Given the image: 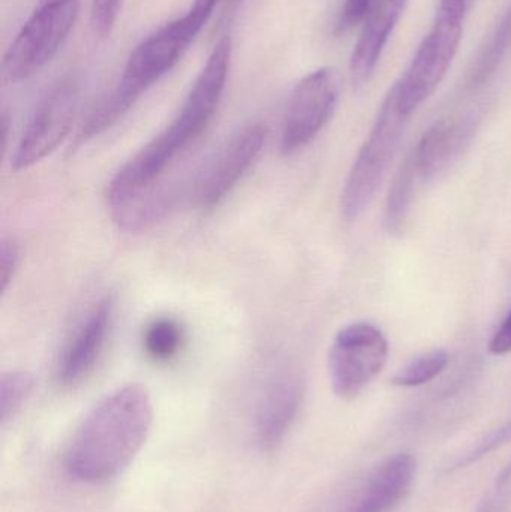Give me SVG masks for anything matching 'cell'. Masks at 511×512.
I'll list each match as a JSON object with an SVG mask.
<instances>
[{
    "instance_id": "cell-1",
    "label": "cell",
    "mask_w": 511,
    "mask_h": 512,
    "mask_svg": "<svg viewBox=\"0 0 511 512\" xmlns=\"http://www.w3.org/2000/svg\"><path fill=\"white\" fill-rule=\"evenodd\" d=\"M153 424L149 391L129 384L102 399L75 430L63 465L72 480L101 484L131 465Z\"/></svg>"
},
{
    "instance_id": "cell-2",
    "label": "cell",
    "mask_w": 511,
    "mask_h": 512,
    "mask_svg": "<svg viewBox=\"0 0 511 512\" xmlns=\"http://www.w3.org/2000/svg\"><path fill=\"white\" fill-rule=\"evenodd\" d=\"M231 50L230 36L216 42L170 126L129 159L111 180L107 192L110 207L158 186V180L171 162L203 134L224 95Z\"/></svg>"
},
{
    "instance_id": "cell-3",
    "label": "cell",
    "mask_w": 511,
    "mask_h": 512,
    "mask_svg": "<svg viewBox=\"0 0 511 512\" xmlns=\"http://www.w3.org/2000/svg\"><path fill=\"white\" fill-rule=\"evenodd\" d=\"M209 18L191 6L185 15L168 21L141 41L129 56L119 83L90 111L75 146H83L122 119L143 93L177 65Z\"/></svg>"
},
{
    "instance_id": "cell-4",
    "label": "cell",
    "mask_w": 511,
    "mask_h": 512,
    "mask_svg": "<svg viewBox=\"0 0 511 512\" xmlns=\"http://www.w3.org/2000/svg\"><path fill=\"white\" fill-rule=\"evenodd\" d=\"M471 128L458 120H441L428 129L399 168L386 204V219L407 224L422 189L459 158L467 146Z\"/></svg>"
},
{
    "instance_id": "cell-5",
    "label": "cell",
    "mask_w": 511,
    "mask_h": 512,
    "mask_svg": "<svg viewBox=\"0 0 511 512\" xmlns=\"http://www.w3.org/2000/svg\"><path fill=\"white\" fill-rule=\"evenodd\" d=\"M408 119L399 110L392 87L348 173L341 197L342 215L347 221H356L374 200L401 146Z\"/></svg>"
},
{
    "instance_id": "cell-6",
    "label": "cell",
    "mask_w": 511,
    "mask_h": 512,
    "mask_svg": "<svg viewBox=\"0 0 511 512\" xmlns=\"http://www.w3.org/2000/svg\"><path fill=\"white\" fill-rule=\"evenodd\" d=\"M80 0H39L3 57V74L20 83L38 74L59 53L74 27Z\"/></svg>"
},
{
    "instance_id": "cell-7",
    "label": "cell",
    "mask_w": 511,
    "mask_h": 512,
    "mask_svg": "<svg viewBox=\"0 0 511 512\" xmlns=\"http://www.w3.org/2000/svg\"><path fill=\"white\" fill-rule=\"evenodd\" d=\"M465 15L438 8L434 26L420 44L401 80L393 86L399 110L405 116L425 104L446 77L461 44Z\"/></svg>"
},
{
    "instance_id": "cell-8",
    "label": "cell",
    "mask_w": 511,
    "mask_h": 512,
    "mask_svg": "<svg viewBox=\"0 0 511 512\" xmlns=\"http://www.w3.org/2000/svg\"><path fill=\"white\" fill-rule=\"evenodd\" d=\"M389 342L371 322H354L336 334L329 351L330 384L336 396H359L386 367Z\"/></svg>"
},
{
    "instance_id": "cell-9",
    "label": "cell",
    "mask_w": 511,
    "mask_h": 512,
    "mask_svg": "<svg viewBox=\"0 0 511 512\" xmlns=\"http://www.w3.org/2000/svg\"><path fill=\"white\" fill-rule=\"evenodd\" d=\"M338 69H317L297 83L288 99L281 131V152L293 156L302 152L332 119L341 96Z\"/></svg>"
},
{
    "instance_id": "cell-10",
    "label": "cell",
    "mask_w": 511,
    "mask_h": 512,
    "mask_svg": "<svg viewBox=\"0 0 511 512\" xmlns=\"http://www.w3.org/2000/svg\"><path fill=\"white\" fill-rule=\"evenodd\" d=\"M80 86L75 78H63L33 111L12 153L11 165L21 171L50 156L63 143L77 117Z\"/></svg>"
},
{
    "instance_id": "cell-11",
    "label": "cell",
    "mask_w": 511,
    "mask_h": 512,
    "mask_svg": "<svg viewBox=\"0 0 511 512\" xmlns=\"http://www.w3.org/2000/svg\"><path fill=\"white\" fill-rule=\"evenodd\" d=\"M267 140L263 123H252L230 138L219 150L197 186V203L201 209L218 206L251 170Z\"/></svg>"
},
{
    "instance_id": "cell-12",
    "label": "cell",
    "mask_w": 511,
    "mask_h": 512,
    "mask_svg": "<svg viewBox=\"0 0 511 512\" xmlns=\"http://www.w3.org/2000/svg\"><path fill=\"white\" fill-rule=\"evenodd\" d=\"M113 315L114 301L111 297L101 298L87 310L60 355L57 364L60 384L66 387L78 384L93 372L107 345Z\"/></svg>"
},
{
    "instance_id": "cell-13",
    "label": "cell",
    "mask_w": 511,
    "mask_h": 512,
    "mask_svg": "<svg viewBox=\"0 0 511 512\" xmlns=\"http://www.w3.org/2000/svg\"><path fill=\"white\" fill-rule=\"evenodd\" d=\"M302 399L303 382L299 373L281 369L270 376L255 408V439L263 450H273L284 441L299 414Z\"/></svg>"
},
{
    "instance_id": "cell-14",
    "label": "cell",
    "mask_w": 511,
    "mask_h": 512,
    "mask_svg": "<svg viewBox=\"0 0 511 512\" xmlns=\"http://www.w3.org/2000/svg\"><path fill=\"white\" fill-rule=\"evenodd\" d=\"M408 0H378L363 23L362 33L351 54V80L356 86L368 83L377 68L378 60L404 14Z\"/></svg>"
},
{
    "instance_id": "cell-15",
    "label": "cell",
    "mask_w": 511,
    "mask_h": 512,
    "mask_svg": "<svg viewBox=\"0 0 511 512\" xmlns=\"http://www.w3.org/2000/svg\"><path fill=\"white\" fill-rule=\"evenodd\" d=\"M416 459L410 454H396L384 462L353 502L342 512H387L410 490L416 477Z\"/></svg>"
},
{
    "instance_id": "cell-16",
    "label": "cell",
    "mask_w": 511,
    "mask_h": 512,
    "mask_svg": "<svg viewBox=\"0 0 511 512\" xmlns=\"http://www.w3.org/2000/svg\"><path fill=\"white\" fill-rule=\"evenodd\" d=\"M511 48V3L504 11L503 17L492 30L486 44L474 60L473 68L468 75V84L479 87L494 77L501 63L506 60Z\"/></svg>"
},
{
    "instance_id": "cell-17",
    "label": "cell",
    "mask_w": 511,
    "mask_h": 512,
    "mask_svg": "<svg viewBox=\"0 0 511 512\" xmlns=\"http://www.w3.org/2000/svg\"><path fill=\"white\" fill-rule=\"evenodd\" d=\"M183 328L171 318H158L144 330L143 348L155 361H168L180 351Z\"/></svg>"
},
{
    "instance_id": "cell-18",
    "label": "cell",
    "mask_w": 511,
    "mask_h": 512,
    "mask_svg": "<svg viewBox=\"0 0 511 512\" xmlns=\"http://www.w3.org/2000/svg\"><path fill=\"white\" fill-rule=\"evenodd\" d=\"M35 376L24 370L3 373L0 379V421L8 423L23 408L35 388Z\"/></svg>"
},
{
    "instance_id": "cell-19",
    "label": "cell",
    "mask_w": 511,
    "mask_h": 512,
    "mask_svg": "<svg viewBox=\"0 0 511 512\" xmlns=\"http://www.w3.org/2000/svg\"><path fill=\"white\" fill-rule=\"evenodd\" d=\"M447 364H449V354L444 349L428 352L399 370L393 376L392 384L395 387L404 388L420 387L438 378L446 370Z\"/></svg>"
},
{
    "instance_id": "cell-20",
    "label": "cell",
    "mask_w": 511,
    "mask_h": 512,
    "mask_svg": "<svg viewBox=\"0 0 511 512\" xmlns=\"http://www.w3.org/2000/svg\"><path fill=\"white\" fill-rule=\"evenodd\" d=\"M123 0H92L90 2V24L98 36L110 35L119 18Z\"/></svg>"
},
{
    "instance_id": "cell-21",
    "label": "cell",
    "mask_w": 511,
    "mask_h": 512,
    "mask_svg": "<svg viewBox=\"0 0 511 512\" xmlns=\"http://www.w3.org/2000/svg\"><path fill=\"white\" fill-rule=\"evenodd\" d=\"M377 2L378 0H344L338 20L339 32H347L365 23Z\"/></svg>"
},
{
    "instance_id": "cell-22",
    "label": "cell",
    "mask_w": 511,
    "mask_h": 512,
    "mask_svg": "<svg viewBox=\"0 0 511 512\" xmlns=\"http://www.w3.org/2000/svg\"><path fill=\"white\" fill-rule=\"evenodd\" d=\"M511 492V462L506 466L500 477L497 478L494 489L483 502L479 512H503Z\"/></svg>"
},
{
    "instance_id": "cell-23",
    "label": "cell",
    "mask_w": 511,
    "mask_h": 512,
    "mask_svg": "<svg viewBox=\"0 0 511 512\" xmlns=\"http://www.w3.org/2000/svg\"><path fill=\"white\" fill-rule=\"evenodd\" d=\"M20 261V249L12 239H2L0 243V285L2 292H6L9 283L14 279Z\"/></svg>"
},
{
    "instance_id": "cell-24",
    "label": "cell",
    "mask_w": 511,
    "mask_h": 512,
    "mask_svg": "<svg viewBox=\"0 0 511 512\" xmlns=\"http://www.w3.org/2000/svg\"><path fill=\"white\" fill-rule=\"evenodd\" d=\"M507 441H511V421L507 423L506 426L501 427L498 432L492 433L488 439L480 442L470 454H467L464 462L459 463V465H470V463L476 462L480 457L486 456V454L494 451L495 448L501 447V445L506 444Z\"/></svg>"
},
{
    "instance_id": "cell-25",
    "label": "cell",
    "mask_w": 511,
    "mask_h": 512,
    "mask_svg": "<svg viewBox=\"0 0 511 512\" xmlns=\"http://www.w3.org/2000/svg\"><path fill=\"white\" fill-rule=\"evenodd\" d=\"M489 352L492 355H507L511 352V310L507 313L504 321L501 322L500 327L495 331L492 336L491 342H489Z\"/></svg>"
},
{
    "instance_id": "cell-26",
    "label": "cell",
    "mask_w": 511,
    "mask_h": 512,
    "mask_svg": "<svg viewBox=\"0 0 511 512\" xmlns=\"http://www.w3.org/2000/svg\"><path fill=\"white\" fill-rule=\"evenodd\" d=\"M221 0H194L192 3V8L197 9V11L203 12L207 17H212L213 11H215L216 6Z\"/></svg>"
},
{
    "instance_id": "cell-27",
    "label": "cell",
    "mask_w": 511,
    "mask_h": 512,
    "mask_svg": "<svg viewBox=\"0 0 511 512\" xmlns=\"http://www.w3.org/2000/svg\"><path fill=\"white\" fill-rule=\"evenodd\" d=\"M474 0H440V5L449 6V8L458 9V11L468 14Z\"/></svg>"
}]
</instances>
